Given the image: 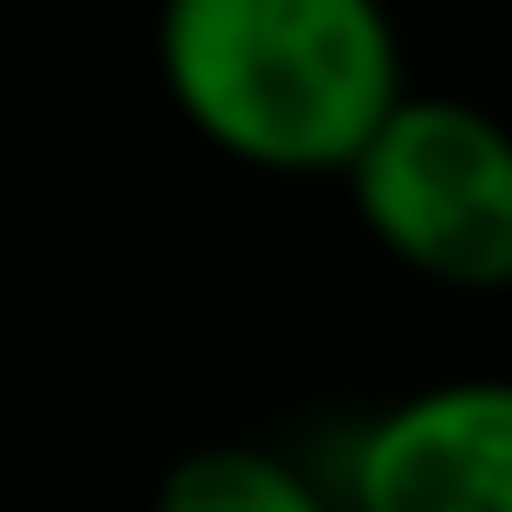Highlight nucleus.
Segmentation results:
<instances>
[{
  "label": "nucleus",
  "instance_id": "3",
  "mask_svg": "<svg viewBox=\"0 0 512 512\" xmlns=\"http://www.w3.org/2000/svg\"><path fill=\"white\" fill-rule=\"evenodd\" d=\"M344 512H512V376H440L360 416Z\"/></svg>",
  "mask_w": 512,
  "mask_h": 512
},
{
  "label": "nucleus",
  "instance_id": "2",
  "mask_svg": "<svg viewBox=\"0 0 512 512\" xmlns=\"http://www.w3.org/2000/svg\"><path fill=\"white\" fill-rule=\"evenodd\" d=\"M360 232L448 296L512 288V120L472 96L408 88L336 176Z\"/></svg>",
  "mask_w": 512,
  "mask_h": 512
},
{
  "label": "nucleus",
  "instance_id": "1",
  "mask_svg": "<svg viewBox=\"0 0 512 512\" xmlns=\"http://www.w3.org/2000/svg\"><path fill=\"white\" fill-rule=\"evenodd\" d=\"M152 64L176 120L256 176H344L408 96L384 0H160Z\"/></svg>",
  "mask_w": 512,
  "mask_h": 512
},
{
  "label": "nucleus",
  "instance_id": "4",
  "mask_svg": "<svg viewBox=\"0 0 512 512\" xmlns=\"http://www.w3.org/2000/svg\"><path fill=\"white\" fill-rule=\"evenodd\" d=\"M152 512H344V504L328 480H312L296 456L264 440H200L160 472Z\"/></svg>",
  "mask_w": 512,
  "mask_h": 512
}]
</instances>
